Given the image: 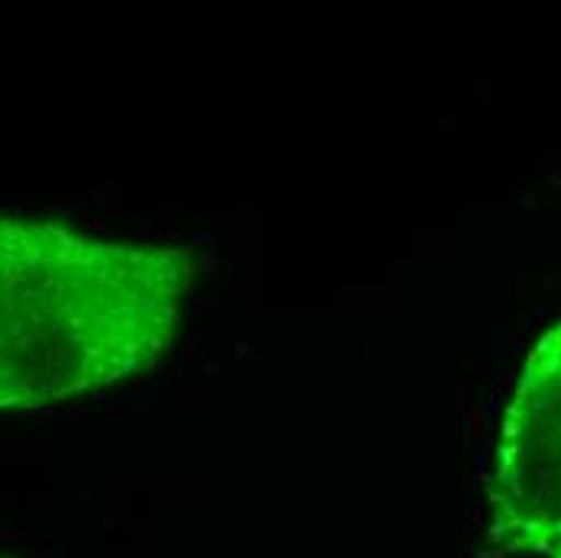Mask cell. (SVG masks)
I'll return each instance as SVG.
<instances>
[{
	"label": "cell",
	"mask_w": 561,
	"mask_h": 558,
	"mask_svg": "<svg viewBox=\"0 0 561 558\" xmlns=\"http://www.w3.org/2000/svg\"><path fill=\"white\" fill-rule=\"evenodd\" d=\"M187 246L0 224V410L36 413L152 372L197 281Z\"/></svg>",
	"instance_id": "6da1fadb"
},
{
	"label": "cell",
	"mask_w": 561,
	"mask_h": 558,
	"mask_svg": "<svg viewBox=\"0 0 561 558\" xmlns=\"http://www.w3.org/2000/svg\"><path fill=\"white\" fill-rule=\"evenodd\" d=\"M488 546L506 558H561V323L536 339L506 400Z\"/></svg>",
	"instance_id": "7a4b0ae2"
},
{
	"label": "cell",
	"mask_w": 561,
	"mask_h": 558,
	"mask_svg": "<svg viewBox=\"0 0 561 558\" xmlns=\"http://www.w3.org/2000/svg\"><path fill=\"white\" fill-rule=\"evenodd\" d=\"M3 558H13V556H3Z\"/></svg>",
	"instance_id": "3957f363"
}]
</instances>
